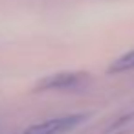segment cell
Wrapping results in <instances>:
<instances>
[{
    "mask_svg": "<svg viewBox=\"0 0 134 134\" xmlns=\"http://www.w3.org/2000/svg\"><path fill=\"white\" fill-rule=\"evenodd\" d=\"M103 134H134V110L112 121Z\"/></svg>",
    "mask_w": 134,
    "mask_h": 134,
    "instance_id": "3",
    "label": "cell"
},
{
    "mask_svg": "<svg viewBox=\"0 0 134 134\" xmlns=\"http://www.w3.org/2000/svg\"><path fill=\"white\" fill-rule=\"evenodd\" d=\"M88 79L86 72H61V74H53L48 77H42L39 81V85L35 86L37 92L42 90H64V88H75L79 85H83Z\"/></svg>",
    "mask_w": 134,
    "mask_h": 134,
    "instance_id": "2",
    "label": "cell"
},
{
    "mask_svg": "<svg viewBox=\"0 0 134 134\" xmlns=\"http://www.w3.org/2000/svg\"><path fill=\"white\" fill-rule=\"evenodd\" d=\"M134 68V48L127 53H123L121 57H118L110 66H108V72L116 74V72H127V70H132Z\"/></svg>",
    "mask_w": 134,
    "mask_h": 134,
    "instance_id": "4",
    "label": "cell"
},
{
    "mask_svg": "<svg viewBox=\"0 0 134 134\" xmlns=\"http://www.w3.org/2000/svg\"><path fill=\"white\" fill-rule=\"evenodd\" d=\"M86 116H63V118H53V119H46L41 121L37 125H31L30 129H26L22 134H66L72 129H75L77 125H81L85 121Z\"/></svg>",
    "mask_w": 134,
    "mask_h": 134,
    "instance_id": "1",
    "label": "cell"
}]
</instances>
